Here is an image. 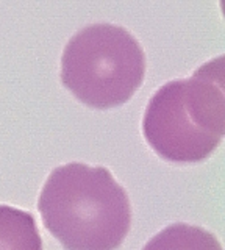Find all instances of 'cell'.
<instances>
[{
    "label": "cell",
    "mask_w": 225,
    "mask_h": 250,
    "mask_svg": "<svg viewBox=\"0 0 225 250\" xmlns=\"http://www.w3.org/2000/svg\"><path fill=\"white\" fill-rule=\"evenodd\" d=\"M38 208L44 227L66 250H116L131 225L128 194L102 166L55 167Z\"/></svg>",
    "instance_id": "6da1fadb"
},
{
    "label": "cell",
    "mask_w": 225,
    "mask_h": 250,
    "mask_svg": "<svg viewBox=\"0 0 225 250\" xmlns=\"http://www.w3.org/2000/svg\"><path fill=\"white\" fill-rule=\"evenodd\" d=\"M224 58L200 66L189 78L172 80L153 94L143 133L155 153L172 163H200L225 135Z\"/></svg>",
    "instance_id": "7a4b0ae2"
},
{
    "label": "cell",
    "mask_w": 225,
    "mask_h": 250,
    "mask_svg": "<svg viewBox=\"0 0 225 250\" xmlns=\"http://www.w3.org/2000/svg\"><path fill=\"white\" fill-rule=\"evenodd\" d=\"M145 55L128 30L92 23L74 35L61 57V83L96 109L121 106L141 88Z\"/></svg>",
    "instance_id": "3957f363"
},
{
    "label": "cell",
    "mask_w": 225,
    "mask_h": 250,
    "mask_svg": "<svg viewBox=\"0 0 225 250\" xmlns=\"http://www.w3.org/2000/svg\"><path fill=\"white\" fill-rule=\"evenodd\" d=\"M0 250H42V239L32 213L0 205Z\"/></svg>",
    "instance_id": "277c9868"
},
{
    "label": "cell",
    "mask_w": 225,
    "mask_h": 250,
    "mask_svg": "<svg viewBox=\"0 0 225 250\" xmlns=\"http://www.w3.org/2000/svg\"><path fill=\"white\" fill-rule=\"evenodd\" d=\"M143 250H222V246L202 227L174 224L155 234Z\"/></svg>",
    "instance_id": "5b68a950"
}]
</instances>
